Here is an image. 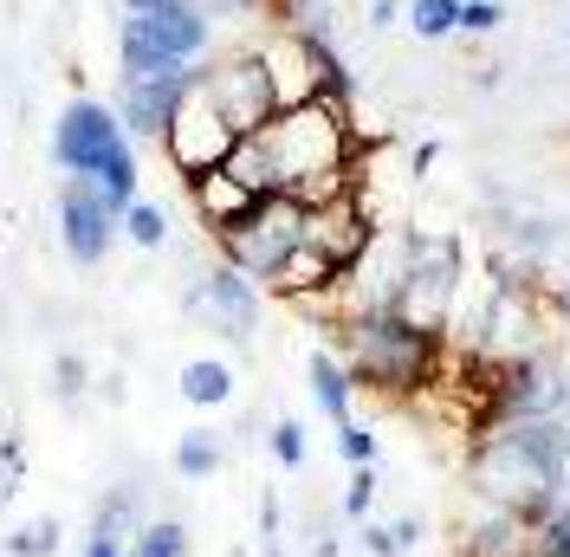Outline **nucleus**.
I'll return each mask as SVG.
<instances>
[{"mask_svg": "<svg viewBox=\"0 0 570 557\" xmlns=\"http://www.w3.org/2000/svg\"><path fill=\"white\" fill-rule=\"evenodd\" d=\"M188 78H195V66L188 71H156V78H117L110 110H117L124 137L130 143H163V130H169V117H176V105H181V91H188Z\"/></svg>", "mask_w": 570, "mask_h": 557, "instance_id": "12", "label": "nucleus"}, {"mask_svg": "<svg viewBox=\"0 0 570 557\" xmlns=\"http://www.w3.org/2000/svg\"><path fill=\"white\" fill-rule=\"evenodd\" d=\"M234 143H240V130L220 117V105H214L208 85H202V66H195L176 117H169V130H163V156H169V169H176L181 182H188V175H208V169H220V163L234 156Z\"/></svg>", "mask_w": 570, "mask_h": 557, "instance_id": "7", "label": "nucleus"}, {"mask_svg": "<svg viewBox=\"0 0 570 557\" xmlns=\"http://www.w3.org/2000/svg\"><path fill=\"white\" fill-rule=\"evenodd\" d=\"M441 163V143H415V156H409V175H428Z\"/></svg>", "mask_w": 570, "mask_h": 557, "instance_id": "38", "label": "nucleus"}, {"mask_svg": "<svg viewBox=\"0 0 570 557\" xmlns=\"http://www.w3.org/2000/svg\"><path fill=\"white\" fill-rule=\"evenodd\" d=\"M59 538H66V525L52 519V512H39V519L13 525L0 551H7V557H52V551H59Z\"/></svg>", "mask_w": 570, "mask_h": 557, "instance_id": "23", "label": "nucleus"}, {"mask_svg": "<svg viewBox=\"0 0 570 557\" xmlns=\"http://www.w3.org/2000/svg\"><path fill=\"white\" fill-rule=\"evenodd\" d=\"M538 551V531L519 512H487L461 531V557H532Z\"/></svg>", "mask_w": 570, "mask_h": 557, "instance_id": "15", "label": "nucleus"}, {"mask_svg": "<svg viewBox=\"0 0 570 557\" xmlns=\"http://www.w3.org/2000/svg\"><path fill=\"white\" fill-rule=\"evenodd\" d=\"M466 487L480 492L487 506H499V512H519L532 531H544L551 512L564 506V487L551 480V467L512 428H493V434H480L466 448Z\"/></svg>", "mask_w": 570, "mask_h": 557, "instance_id": "4", "label": "nucleus"}, {"mask_svg": "<svg viewBox=\"0 0 570 557\" xmlns=\"http://www.w3.org/2000/svg\"><path fill=\"white\" fill-rule=\"evenodd\" d=\"M409 27H415L422 39L461 33V0H409Z\"/></svg>", "mask_w": 570, "mask_h": 557, "instance_id": "26", "label": "nucleus"}, {"mask_svg": "<svg viewBox=\"0 0 570 557\" xmlns=\"http://www.w3.org/2000/svg\"><path fill=\"white\" fill-rule=\"evenodd\" d=\"M20 487H27V441L20 434H0V506Z\"/></svg>", "mask_w": 570, "mask_h": 557, "instance_id": "28", "label": "nucleus"}, {"mask_svg": "<svg viewBox=\"0 0 570 557\" xmlns=\"http://www.w3.org/2000/svg\"><path fill=\"white\" fill-rule=\"evenodd\" d=\"M227 395H234V363H220V356H188L181 363V402L220 409Z\"/></svg>", "mask_w": 570, "mask_h": 557, "instance_id": "19", "label": "nucleus"}, {"mask_svg": "<svg viewBox=\"0 0 570 557\" xmlns=\"http://www.w3.org/2000/svg\"><path fill=\"white\" fill-rule=\"evenodd\" d=\"M259 557H285V545H259Z\"/></svg>", "mask_w": 570, "mask_h": 557, "instance_id": "42", "label": "nucleus"}, {"mask_svg": "<svg viewBox=\"0 0 570 557\" xmlns=\"http://www.w3.org/2000/svg\"><path fill=\"white\" fill-rule=\"evenodd\" d=\"M564 421H570V395H564Z\"/></svg>", "mask_w": 570, "mask_h": 557, "instance_id": "43", "label": "nucleus"}, {"mask_svg": "<svg viewBox=\"0 0 570 557\" xmlns=\"http://www.w3.org/2000/svg\"><path fill=\"white\" fill-rule=\"evenodd\" d=\"M466 285V246L454 227H409V273L395 292V317L422 324V331H448L461 312Z\"/></svg>", "mask_w": 570, "mask_h": 557, "instance_id": "5", "label": "nucleus"}, {"mask_svg": "<svg viewBox=\"0 0 570 557\" xmlns=\"http://www.w3.org/2000/svg\"><path fill=\"white\" fill-rule=\"evenodd\" d=\"M337 266H331V260H324L318 246H292V253H285L279 266H273V278H266V285H259V292H273V299H285V305H298V299H318V292H331V285H337Z\"/></svg>", "mask_w": 570, "mask_h": 557, "instance_id": "14", "label": "nucleus"}, {"mask_svg": "<svg viewBox=\"0 0 570 557\" xmlns=\"http://www.w3.org/2000/svg\"><path fill=\"white\" fill-rule=\"evenodd\" d=\"M395 20H402V0H370V33H383Z\"/></svg>", "mask_w": 570, "mask_h": 557, "instance_id": "36", "label": "nucleus"}, {"mask_svg": "<svg viewBox=\"0 0 570 557\" xmlns=\"http://www.w3.org/2000/svg\"><path fill=\"white\" fill-rule=\"evenodd\" d=\"M85 557H130V551H124V545H110V538H91V545H85Z\"/></svg>", "mask_w": 570, "mask_h": 557, "instance_id": "40", "label": "nucleus"}, {"mask_svg": "<svg viewBox=\"0 0 570 557\" xmlns=\"http://www.w3.org/2000/svg\"><path fill=\"white\" fill-rule=\"evenodd\" d=\"M202 85H208V98L220 105V117H227L240 137L266 130V124L279 117V98H273V78H266V59H259V52H227V59L202 66Z\"/></svg>", "mask_w": 570, "mask_h": 557, "instance_id": "9", "label": "nucleus"}, {"mask_svg": "<svg viewBox=\"0 0 570 557\" xmlns=\"http://www.w3.org/2000/svg\"><path fill=\"white\" fill-rule=\"evenodd\" d=\"M356 545H363V557H402L395 531H390V525H376V519H363V525H356Z\"/></svg>", "mask_w": 570, "mask_h": 557, "instance_id": "32", "label": "nucleus"}, {"mask_svg": "<svg viewBox=\"0 0 570 557\" xmlns=\"http://www.w3.org/2000/svg\"><path fill=\"white\" fill-rule=\"evenodd\" d=\"M376 487H383V480H376V467H351V487H344V499H337V512H344V519H370V506H376Z\"/></svg>", "mask_w": 570, "mask_h": 557, "instance_id": "27", "label": "nucleus"}, {"mask_svg": "<svg viewBox=\"0 0 570 557\" xmlns=\"http://www.w3.org/2000/svg\"><path fill=\"white\" fill-rule=\"evenodd\" d=\"M305 551H312V557H337V531H331L324 519H312V531H305Z\"/></svg>", "mask_w": 570, "mask_h": 557, "instance_id": "34", "label": "nucleus"}, {"mask_svg": "<svg viewBox=\"0 0 570 557\" xmlns=\"http://www.w3.org/2000/svg\"><path fill=\"white\" fill-rule=\"evenodd\" d=\"M564 33H570V27H564Z\"/></svg>", "mask_w": 570, "mask_h": 557, "instance_id": "45", "label": "nucleus"}, {"mask_svg": "<svg viewBox=\"0 0 570 557\" xmlns=\"http://www.w3.org/2000/svg\"><path fill=\"white\" fill-rule=\"evenodd\" d=\"M499 27H505V7H499V0H461V33H499Z\"/></svg>", "mask_w": 570, "mask_h": 557, "instance_id": "31", "label": "nucleus"}, {"mask_svg": "<svg viewBox=\"0 0 570 557\" xmlns=\"http://www.w3.org/2000/svg\"><path fill=\"white\" fill-rule=\"evenodd\" d=\"M220 169L234 175L247 195H279V169H273V156H266V137H259V130L234 143V156H227Z\"/></svg>", "mask_w": 570, "mask_h": 557, "instance_id": "20", "label": "nucleus"}, {"mask_svg": "<svg viewBox=\"0 0 570 557\" xmlns=\"http://www.w3.org/2000/svg\"><path fill=\"white\" fill-rule=\"evenodd\" d=\"M298 241H305V202H292V195H259L234 227H220V234H214L220 260H227V266H240L253 285H266L273 266H279Z\"/></svg>", "mask_w": 570, "mask_h": 557, "instance_id": "6", "label": "nucleus"}, {"mask_svg": "<svg viewBox=\"0 0 570 557\" xmlns=\"http://www.w3.org/2000/svg\"><path fill=\"white\" fill-rule=\"evenodd\" d=\"M117 221H124V214L105 202L98 182H85V175H59V246H66V260L78 266V273L105 266V253L124 241Z\"/></svg>", "mask_w": 570, "mask_h": 557, "instance_id": "8", "label": "nucleus"}, {"mask_svg": "<svg viewBox=\"0 0 570 557\" xmlns=\"http://www.w3.org/2000/svg\"><path fill=\"white\" fill-rule=\"evenodd\" d=\"M305 377H312V402H318V416L331 421V428H344V421H351V395H356L344 356H337V350H312Z\"/></svg>", "mask_w": 570, "mask_h": 557, "instance_id": "18", "label": "nucleus"}, {"mask_svg": "<svg viewBox=\"0 0 570 557\" xmlns=\"http://www.w3.org/2000/svg\"><path fill=\"white\" fill-rule=\"evenodd\" d=\"M85 395H91V363L78 356V350H59V363H52V402L59 409H85Z\"/></svg>", "mask_w": 570, "mask_h": 557, "instance_id": "25", "label": "nucleus"}, {"mask_svg": "<svg viewBox=\"0 0 570 557\" xmlns=\"http://www.w3.org/2000/svg\"><path fill=\"white\" fill-rule=\"evenodd\" d=\"M266 441H273V460H279V467H292V473L305 467V421L279 416V421H273V434H266Z\"/></svg>", "mask_w": 570, "mask_h": 557, "instance_id": "29", "label": "nucleus"}, {"mask_svg": "<svg viewBox=\"0 0 570 557\" xmlns=\"http://www.w3.org/2000/svg\"><path fill=\"white\" fill-rule=\"evenodd\" d=\"M376 234H383V221H376V202L363 195V182H356V188H344L337 202L305 208V246H318L337 273H351L356 260L370 253V241H376Z\"/></svg>", "mask_w": 570, "mask_h": 557, "instance_id": "11", "label": "nucleus"}, {"mask_svg": "<svg viewBox=\"0 0 570 557\" xmlns=\"http://www.w3.org/2000/svg\"><path fill=\"white\" fill-rule=\"evenodd\" d=\"M214 46V20L195 0H117V78L202 66Z\"/></svg>", "mask_w": 570, "mask_h": 557, "instance_id": "3", "label": "nucleus"}, {"mask_svg": "<svg viewBox=\"0 0 570 557\" xmlns=\"http://www.w3.org/2000/svg\"><path fill=\"white\" fill-rule=\"evenodd\" d=\"M52 163L59 175H85V182H98L105 188V202L117 214L137 202L142 188V163H137V143L124 137V124H117V110L105 98H71L59 110V124H52Z\"/></svg>", "mask_w": 570, "mask_h": 557, "instance_id": "2", "label": "nucleus"}, {"mask_svg": "<svg viewBox=\"0 0 570 557\" xmlns=\"http://www.w3.org/2000/svg\"><path fill=\"white\" fill-rule=\"evenodd\" d=\"M253 52L266 59V78H273V98H279V110L312 105V98H318V46H312V33L273 27V33L253 46Z\"/></svg>", "mask_w": 570, "mask_h": 557, "instance_id": "13", "label": "nucleus"}, {"mask_svg": "<svg viewBox=\"0 0 570 557\" xmlns=\"http://www.w3.org/2000/svg\"><path fill=\"white\" fill-rule=\"evenodd\" d=\"M181 312L195 317V324H208V331H220L227 344H247L253 324H259V285H253L240 266L214 260L208 273H195L188 299H181Z\"/></svg>", "mask_w": 570, "mask_h": 557, "instance_id": "10", "label": "nucleus"}, {"mask_svg": "<svg viewBox=\"0 0 570 557\" xmlns=\"http://www.w3.org/2000/svg\"><path fill=\"white\" fill-rule=\"evenodd\" d=\"M337 453H344L351 467H376V434H370L363 421H344V428H337Z\"/></svg>", "mask_w": 570, "mask_h": 557, "instance_id": "30", "label": "nucleus"}, {"mask_svg": "<svg viewBox=\"0 0 570 557\" xmlns=\"http://www.w3.org/2000/svg\"><path fill=\"white\" fill-rule=\"evenodd\" d=\"M227 557H247V551H227Z\"/></svg>", "mask_w": 570, "mask_h": 557, "instance_id": "44", "label": "nucleus"}, {"mask_svg": "<svg viewBox=\"0 0 570 557\" xmlns=\"http://www.w3.org/2000/svg\"><path fill=\"white\" fill-rule=\"evenodd\" d=\"M188 202H195V214H202V227H208V234H220V227H234V221L259 202V195H247V188H240L227 169H208V175H188Z\"/></svg>", "mask_w": 570, "mask_h": 557, "instance_id": "17", "label": "nucleus"}, {"mask_svg": "<svg viewBox=\"0 0 570 557\" xmlns=\"http://www.w3.org/2000/svg\"><path fill=\"white\" fill-rule=\"evenodd\" d=\"M142 525H149V492H142V480H117V487L91 506V538L130 545Z\"/></svg>", "mask_w": 570, "mask_h": 557, "instance_id": "16", "label": "nucleus"}, {"mask_svg": "<svg viewBox=\"0 0 570 557\" xmlns=\"http://www.w3.org/2000/svg\"><path fill=\"white\" fill-rule=\"evenodd\" d=\"M117 227H124V241L130 246H142V253H156V246H169V214L156 208V202H130V208H124V221H117Z\"/></svg>", "mask_w": 570, "mask_h": 557, "instance_id": "24", "label": "nucleus"}, {"mask_svg": "<svg viewBox=\"0 0 570 557\" xmlns=\"http://www.w3.org/2000/svg\"><path fill=\"white\" fill-rule=\"evenodd\" d=\"M390 531H395V545H402V557H409L415 545H422V519H415V512H402V519H390Z\"/></svg>", "mask_w": 570, "mask_h": 557, "instance_id": "35", "label": "nucleus"}, {"mask_svg": "<svg viewBox=\"0 0 570 557\" xmlns=\"http://www.w3.org/2000/svg\"><path fill=\"white\" fill-rule=\"evenodd\" d=\"M227 467V441H220V428H188L176 441V473L181 480H214Z\"/></svg>", "mask_w": 570, "mask_h": 557, "instance_id": "21", "label": "nucleus"}, {"mask_svg": "<svg viewBox=\"0 0 570 557\" xmlns=\"http://www.w3.org/2000/svg\"><path fill=\"white\" fill-rule=\"evenodd\" d=\"M285 512H279V492H259V545H285Z\"/></svg>", "mask_w": 570, "mask_h": 557, "instance_id": "33", "label": "nucleus"}, {"mask_svg": "<svg viewBox=\"0 0 570 557\" xmlns=\"http://www.w3.org/2000/svg\"><path fill=\"white\" fill-rule=\"evenodd\" d=\"M208 20H220V13H259V0H195Z\"/></svg>", "mask_w": 570, "mask_h": 557, "instance_id": "37", "label": "nucleus"}, {"mask_svg": "<svg viewBox=\"0 0 570 557\" xmlns=\"http://www.w3.org/2000/svg\"><path fill=\"white\" fill-rule=\"evenodd\" d=\"M331 338L344 350L351 383L370 389V395H390V402H415L428 389H441L448 383V363H454L448 331H422V324H409V317H395V312L351 317Z\"/></svg>", "mask_w": 570, "mask_h": 557, "instance_id": "1", "label": "nucleus"}, {"mask_svg": "<svg viewBox=\"0 0 570 557\" xmlns=\"http://www.w3.org/2000/svg\"><path fill=\"white\" fill-rule=\"evenodd\" d=\"M532 557H570V551H558V545H544V538H538V551Z\"/></svg>", "mask_w": 570, "mask_h": 557, "instance_id": "41", "label": "nucleus"}, {"mask_svg": "<svg viewBox=\"0 0 570 557\" xmlns=\"http://www.w3.org/2000/svg\"><path fill=\"white\" fill-rule=\"evenodd\" d=\"M551 312H558V324L570 331V273L558 278V292H551Z\"/></svg>", "mask_w": 570, "mask_h": 557, "instance_id": "39", "label": "nucleus"}, {"mask_svg": "<svg viewBox=\"0 0 570 557\" xmlns=\"http://www.w3.org/2000/svg\"><path fill=\"white\" fill-rule=\"evenodd\" d=\"M124 551H130V557H188V551H195V538H188V525H181V519H149Z\"/></svg>", "mask_w": 570, "mask_h": 557, "instance_id": "22", "label": "nucleus"}]
</instances>
